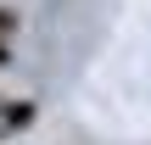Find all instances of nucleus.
Segmentation results:
<instances>
[{
  "label": "nucleus",
  "instance_id": "nucleus-1",
  "mask_svg": "<svg viewBox=\"0 0 151 145\" xmlns=\"http://www.w3.org/2000/svg\"><path fill=\"white\" fill-rule=\"evenodd\" d=\"M34 123V106L28 101H6L0 106V134H17V129H28Z\"/></svg>",
  "mask_w": 151,
  "mask_h": 145
},
{
  "label": "nucleus",
  "instance_id": "nucleus-2",
  "mask_svg": "<svg viewBox=\"0 0 151 145\" xmlns=\"http://www.w3.org/2000/svg\"><path fill=\"white\" fill-rule=\"evenodd\" d=\"M11 34H17V11H6V6H0V39H11Z\"/></svg>",
  "mask_w": 151,
  "mask_h": 145
},
{
  "label": "nucleus",
  "instance_id": "nucleus-3",
  "mask_svg": "<svg viewBox=\"0 0 151 145\" xmlns=\"http://www.w3.org/2000/svg\"><path fill=\"white\" fill-rule=\"evenodd\" d=\"M6 61H11V50H6V39H0V67H6Z\"/></svg>",
  "mask_w": 151,
  "mask_h": 145
}]
</instances>
